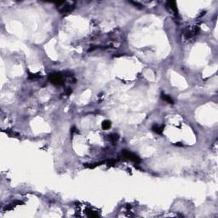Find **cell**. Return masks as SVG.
<instances>
[{"instance_id": "6da1fadb", "label": "cell", "mask_w": 218, "mask_h": 218, "mask_svg": "<svg viewBox=\"0 0 218 218\" xmlns=\"http://www.w3.org/2000/svg\"><path fill=\"white\" fill-rule=\"evenodd\" d=\"M49 79L53 85H61L64 84V79L63 76L61 73H51L49 76Z\"/></svg>"}, {"instance_id": "7a4b0ae2", "label": "cell", "mask_w": 218, "mask_h": 218, "mask_svg": "<svg viewBox=\"0 0 218 218\" xmlns=\"http://www.w3.org/2000/svg\"><path fill=\"white\" fill-rule=\"evenodd\" d=\"M122 155L125 158V159H129V160L135 162V163H136V164H138V163H140V162H141V159H140V158L138 157L136 154H133V153L129 152V151L126 150V149H124L122 152Z\"/></svg>"}, {"instance_id": "3957f363", "label": "cell", "mask_w": 218, "mask_h": 218, "mask_svg": "<svg viewBox=\"0 0 218 218\" xmlns=\"http://www.w3.org/2000/svg\"><path fill=\"white\" fill-rule=\"evenodd\" d=\"M198 32V27H193L191 29L187 30V32H185V36L187 38H193L195 35H197Z\"/></svg>"}, {"instance_id": "277c9868", "label": "cell", "mask_w": 218, "mask_h": 218, "mask_svg": "<svg viewBox=\"0 0 218 218\" xmlns=\"http://www.w3.org/2000/svg\"><path fill=\"white\" fill-rule=\"evenodd\" d=\"M164 128H165V126L164 125H161V126H159V125H157V124H154V126H153V130L154 131V132H156L157 134H162V132H163L164 130Z\"/></svg>"}, {"instance_id": "5b68a950", "label": "cell", "mask_w": 218, "mask_h": 218, "mask_svg": "<svg viewBox=\"0 0 218 218\" xmlns=\"http://www.w3.org/2000/svg\"><path fill=\"white\" fill-rule=\"evenodd\" d=\"M167 5H168V7L170 8V10H172L175 13H176V14H177L178 10H177V7H176V2H168Z\"/></svg>"}, {"instance_id": "8992f818", "label": "cell", "mask_w": 218, "mask_h": 218, "mask_svg": "<svg viewBox=\"0 0 218 218\" xmlns=\"http://www.w3.org/2000/svg\"><path fill=\"white\" fill-rule=\"evenodd\" d=\"M161 98L163 99L164 101H165L166 102L170 103V104H173V103H174L173 99H172L170 96H167V95H165V94L162 93L161 94Z\"/></svg>"}, {"instance_id": "52a82bcc", "label": "cell", "mask_w": 218, "mask_h": 218, "mask_svg": "<svg viewBox=\"0 0 218 218\" xmlns=\"http://www.w3.org/2000/svg\"><path fill=\"white\" fill-rule=\"evenodd\" d=\"M111 124H112L109 120H104V121L102 122V124H101V127H102L103 129L107 130V129H108L110 127H111Z\"/></svg>"}, {"instance_id": "ba28073f", "label": "cell", "mask_w": 218, "mask_h": 218, "mask_svg": "<svg viewBox=\"0 0 218 218\" xmlns=\"http://www.w3.org/2000/svg\"><path fill=\"white\" fill-rule=\"evenodd\" d=\"M72 9H73V6H71L68 4V5H66V6H64V7H62L60 11H61V13H68V12L72 11Z\"/></svg>"}, {"instance_id": "9c48e42d", "label": "cell", "mask_w": 218, "mask_h": 218, "mask_svg": "<svg viewBox=\"0 0 218 218\" xmlns=\"http://www.w3.org/2000/svg\"><path fill=\"white\" fill-rule=\"evenodd\" d=\"M108 139H109L110 141H111L114 144V143H115V142L118 140V135H117V134H112V135H109V138H108Z\"/></svg>"}, {"instance_id": "30bf717a", "label": "cell", "mask_w": 218, "mask_h": 218, "mask_svg": "<svg viewBox=\"0 0 218 218\" xmlns=\"http://www.w3.org/2000/svg\"><path fill=\"white\" fill-rule=\"evenodd\" d=\"M88 211V215H90V216H92V217H97V216H99L98 215V214H97L96 212H95V211H93V210H87Z\"/></svg>"}]
</instances>
